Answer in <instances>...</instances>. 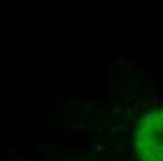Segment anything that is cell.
Listing matches in <instances>:
<instances>
[{
  "instance_id": "6da1fadb",
  "label": "cell",
  "mask_w": 163,
  "mask_h": 161,
  "mask_svg": "<svg viewBox=\"0 0 163 161\" xmlns=\"http://www.w3.org/2000/svg\"><path fill=\"white\" fill-rule=\"evenodd\" d=\"M139 161H163V107L141 118L135 133Z\"/></svg>"
}]
</instances>
